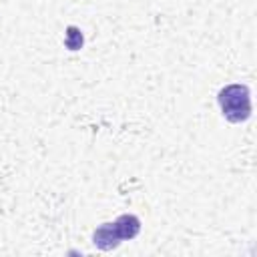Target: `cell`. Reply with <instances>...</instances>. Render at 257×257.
<instances>
[{
	"mask_svg": "<svg viewBox=\"0 0 257 257\" xmlns=\"http://www.w3.org/2000/svg\"><path fill=\"white\" fill-rule=\"evenodd\" d=\"M141 231V219L137 215H120L112 223H102L94 233H92V243L102 249L110 251L120 245L124 239H135Z\"/></svg>",
	"mask_w": 257,
	"mask_h": 257,
	"instance_id": "1",
	"label": "cell"
},
{
	"mask_svg": "<svg viewBox=\"0 0 257 257\" xmlns=\"http://www.w3.org/2000/svg\"><path fill=\"white\" fill-rule=\"evenodd\" d=\"M223 116L229 122H245L251 116V94L245 84H227L217 94Z\"/></svg>",
	"mask_w": 257,
	"mask_h": 257,
	"instance_id": "2",
	"label": "cell"
},
{
	"mask_svg": "<svg viewBox=\"0 0 257 257\" xmlns=\"http://www.w3.org/2000/svg\"><path fill=\"white\" fill-rule=\"evenodd\" d=\"M82 44H84V36H82V30L78 28V26H74V24H70V26H66V32H64V46L68 48V50H80L82 48Z\"/></svg>",
	"mask_w": 257,
	"mask_h": 257,
	"instance_id": "3",
	"label": "cell"
}]
</instances>
